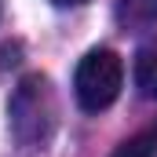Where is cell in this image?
Returning a JSON list of instances; mask_svg holds the SVG:
<instances>
[{"label":"cell","mask_w":157,"mask_h":157,"mask_svg":"<svg viewBox=\"0 0 157 157\" xmlns=\"http://www.w3.org/2000/svg\"><path fill=\"white\" fill-rule=\"evenodd\" d=\"M55 117H59V106H55V95H51L48 77H40V73L22 77L18 88L11 91V102H7L11 135L26 150H40L55 135Z\"/></svg>","instance_id":"cell-1"},{"label":"cell","mask_w":157,"mask_h":157,"mask_svg":"<svg viewBox=\"0 0 157 157\" xmlns=\"http://www.w3.org/2000/svg\"><path fill=\"white\" fill-rule=\"evenodd\" d=\"M55 7H80V4H88V0H51Z\"/></svg>","instance_id":"cell-4"},{"label":"cell","mask_w":157,"mask_h":157,"mask_svg":"<svg viewBox=\"0 0 157 157\" xmlns=\"http://www.w3.org/2000/svg\"><path fill=\"white\" fill-rule=\"evenodd\" d=\"M135 4H143V7H146V15H157V0H135Z\"/></svg>","instance_id":"cell-5"},{"label":"cell","mask_w":157,"mask_h":157,"mask_svg":"<svg viewBox=\"0 0 157 157\" xmlns=\"http://www.w3.org/2000/svg\"><path fill=\"white\" fill-rule=\"evenodd\" d=\"M135 88L143 99H157V48H139L135 55Z\"/></svg>","instance_id":"cell-3"},{"label":"cell","mask_w":157,"mask_h":157,"mask_svg":"<svg viewBox=\"0 0 157 157\" xmlns=\"http://www.w3.org/2000/svg\"><path fill=\"white\" fill-rule=\"evenodd\" d=\"M124 88V62H121L117 51L110 48H95L88 51L77 62V73H73V95H77L80 110L88 113H99L106 106H113Z\"/></svg>","instance_id":"cell-2"}]
</instances>
